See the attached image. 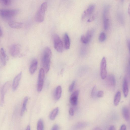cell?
Here are the masks:
<instances>
[{
  "label": "cell",
  "instance_id": "1",
  "mask_svg": "<svg viewBox=\"0 0 130 130\" xmlns=\"http://www.w3.org/2000/svg\"><path fill=\"white\" fill-rule=\"evenodd\" d=\"M52 55V51L48 47H45L43 52L42 62L44 71L46 73L49 72L50 69Z\"/></svg>",
  "mask_w": 130,
  "mask_h": 130
},
{
  "label": "cell",
  "instance_id": "2",
  "mask_svg": "<svg viewBox=\"0 0 130 130\" xmlns=\"http://www.w3.org/2000/svg\"><path fill=\"white\" fill-rule=\"evenodd\" d=\"M48 7L47 4L46 2H44L41 5L38 9L36 16V20L38 22H43L44 19L45 12Z\"/></svg>",
  "mask_w": 130,
  "mask_h": 130
},
{
  "label": "cell",
  "instance_id": "3",
  "mask_svg": "<svg viewBox=\"0 0 130 130\" xmlns=\"http://www.w3.org/2000/svg\"><path fill=\"white\" fill-rule=\"evenodd\" d=\"M19 11L18 9H0V16L5 18H10L18 14Z\"/></svg>",
  "mask_w": 130,
  "mask_h": 130
},
{
  "label": "cell",
  "instance_id": "4",
  "mask_svg": "<svg viewBox=\"0 0 130 130\" xmlns=\"http://www.w3.org/2000/svg\"><path fill=\"white\" fill-rule=\"evenodd\" d=\"M53 41L55 49L58 52L62 53L63 50V45L59 36L57 34L53 35Z\"/></svg>",
  "mask_w": 130,
  "mask_h": 130
},
{
  "label": "cell",
  "instance_id": "5",
  "mask_svg": "<svg viewBox=\"0 0 130 130\" xmlns=\"http://www.w3.org/2000/svg\"><path fill=\"white\" fill-rule=\"evenodd\" d=\"M45 76L44 70L43 69L41 68L39 72L37 86V90L39 92H41L43 88Z\"/></svg>",
  "mask_w": 130,
  "mask_h": 130
},
{
  "label": "cell",
  "instance_id": "6",
  "mask_svg": "<svg viewBox=\"0 0 130 130\" xmlns=\"http://www.w3.org/2000/svg\"><path fill=\"white\" fill-rule=\"evenodd\" d=\"M107 61L106 58H102L100 64V75L101 78L105 79L107 76Z\"/></svg>",
  "mask_w": 130,
  "mask_h": 130
},
{
  "label": "cell",
  "instance_id": "7",
  "mask_svg": "<svg viewBox=\"0 0 130 130\" xmlns=\"http://www.w3.org/2000/svg\"><path fill=\"white\" fill-rule=\"evenodd\" d=\"M21 49V46L19 44L12 45L10 46L9 49L11 55L14 57H18L20 54Z\"/></svg>",
  "mask_w": 130,
  "mask_h": 130
},
{
  "label": "cell",
  "instance_id": "8",
  "mask_svg": "<svg viewBox=\"0 0 130 130\" xmlns=\"http://www.w3.org/2000/svg\"><path fill=\"white\" fill-rule=\"evenodd\" d=\"M11 84L10 81L6 82L2 87L1 92L0 106L2 107L4 103L5 95L10 87Z\"/></svg>",
  "mask_w": 130,
  "mask_h": 130
},
{
  "label": "cell",
  "instance_id": "9",
  "mask_svg": "<svg viewBox=\"0 0 130 130\" xmlns=\"http://www.w3.org/2000/svg\"><path fill=\"white\" fill-rule=\"evenodd\" d=\"M79 93V91L77 90L75 91L71 95L70 99V102L73 106H76L77 105Z\"/></svg>",
  "mask_w": 130,
  "mask_h": 130
},
{
  "label": "cell",
  "instance_id": "10",
  "mask_svg": "<svg viewBox=\"0 0 130 130\" xmlns=\"http://www.w3.org/2000/svg\"><path fill=\"white\" fill-rule=\"evenodd\" d=\"M95 8V5L93 4L90 5L83 12L82 16V19L84 20L86 18L92 13Z\"/></svg>",
  "mask_w": 130,
  "mask_h": 130
},
{
  "label": "cell",
  "instance_id": "11",
  "mask_svg": "<svg viewBox=\"0 0 130 130\" xmlns=\"http://www.w3.org/2000/svg\"><path fill=\"white\" fill-rule=\"evenodd\" d=\"M22 72H20L15 78L12 85V90L15 91L17 89L22 77Z\"/></svg>",
  "mask_w": 130,
  "mask_h": 130
},
{
  "label": "cell",
  "instance_id": "12",
  "mask_svg": "<svg viewBox=\"0 0 130 130\" xmlns=\"http://www.w3.org/2000/svg\"><path fill=\"white\" fill-rule=\"evenodd\" d=\"M108 86L111 88H114L116 85V80L113 74L109 75L107 79Z\"/></svg>",
  "mask_w": 130,
  "mask_h": 130
},
{
  "label": "cell",
  "instance_id": "13",
  "mask_svg": "<svg viewBox=\"0 0 130 130\" xmlns=\"http://www.w3.org/2000/svg\"><path fill=\"white\" fill-rule=\"evenodd\" d=\"M0 57L3 65L5 66L6 64L7 57L4 49L2 48L0 51Z\"/></svg>",
  "mask_w": 130,
  "mask_h": 130
},
{
  "label": "cell",
  "instance_id": "14",
  "mask_svg": "<svg viewBox=\"0 0 130 130\" xmlns=\"http://www.w3.org/2000/svg\"><path fill=\"white\" fill-rule=\"evenodd\" d=\"M122 114L125 120L129 122L130 120V111L129 108L127 107H123L122 109Z\"/></svg>",
  "mask_w": 130,
  "mask_h": 130
},
{
  "label": "cell",
  "instance_id": "15",
  "mask_svg": "<svg viewBox=\"0 0 130 130\" xmlns=\"http://www.w3.org/2000/svg\"><path fill=\"white\" fill-rule=\"evenodd\" d=\"M64 44L65 48L66 50L69 49L70 43L69 37L68 34L65 33L64 36Z\"/></svg>",
  "mask_w": 130,
  "mask_h": 130
},
{
  "label": "cell",
  "instance_id": "16",
  "mask_svg": "<svg viewBox=\"0 0 130 130\" xmlns=\"http://www.w3.org/2000/svg\"><path fill=\"white\" fill-rule=\"evenodd\" d=\"M8 24L10 27L15 29L21 28H22L23 25L22 23L14 21H9Z\"/></svg>",
  "mask_w": 130,
  "mask_h": 130
},
{
  "label": "cell",
  "instance_id": "17",
  "mask_svg": "<svg viewBox=\"0 0 130 130\" xmlns=\"http://www.w3.org/2000/svg\"><path fill=\"white\" fill-rule=\"evenodd\" d=\"M123 91L125 97H127L128 95L129 89L128 81L126 78H125L123 82Z\"/></svg>",
  "mask_w": 130,
  "mask_h": 130
},
{
  "label": "cell",
  "instance_id": "18",
  "mask_svg": "<svg viewBox=\"0 0 130 130\" xmlns=\"http://www.w3.org/2000/svg\"><path fill=\"white\" fill-rule=\"evenodd\" d=\"M38 65V62L36 59H34L32 61L30 68L29 71L31 74L34 73L36 70Z\"/></svg>",
  "mask_w": 130,
  "mask_h": 130
},
{
  "label": "cell",
  "instance_id": "19",
  "mask_svg": "<svg viewBox=\"0 0 130 130\" xmlns=\"http://www.w3.org/2000/svg\"><path fill=\"white\" fill-rule=\"evenodd\" d=\"M94 33V30L93 29H91L88 30L85 36L88 43L91 40Z\"/></svg>",
  "mask_w": 130,
  "mask_h": 130
},
{
  "label": "cell",
  "instance_id": "20",
  "mask_svg": "<svg viewBox=\"0 0 130 130\" xmlns=\"http://www.w3.org/2000/svg\"><path fill=\"white\" fill-rule=\"evenodd\" d=\"M62 93L61 87L59 86L56 88L54 94V97L56 100H58L61 98Z\"/></svg>",
  "mask_w": 130,
  "mask_h": 130
},
{
  "label": "cell",
  "instance_id": "21",
  "mask_svg": "<svg viewBox=\"0 0 130 130\" xmlns=\"http://www.w3.org/2000/svg\"><path fill=\"white\" fill-rule=\"evenodd\" d=\"M121 97V94L120 91L116 94L114 99V103L115 106H118L120 102Z\"/></svg>",
  "mask_w": 130,
  "mask_h": 130
},
{
  "label": "cell",
  "instance_id": "22",
  "mask_svg": "<svg viewBox=\"0 0 130 130\" xmlns=\"http://www.w3.org/2000/svg\"><path fill=\"white\" fill-rule=\"evenodd\" d=\"M59 112V108L57 107L54 109L51 113L49 116L51 120H54L56 118Z\"/></svg>",
  "mask_w": 130,
  "mask_h": 130
},
{
  "label": "cell",
  "instance_id": "23",
  "mask_svg": "<svg viewBox=\"0 0 130 130\" xmlns=\"http://www.w3.org/2000/svg\"><path fill=\"white\" fill-rule=\"evenodd\" d=\"M28 100V98L27 97H25L24 100L23 106L22 107L21 112V115L22 116L26 109V105Z\"/></svg>",
  "mask_w": 130,
  "mask_h": 130
},
{
  "label": "cell",
  "instance_id": "24",
  "mask_svg": "<svg viewBox=\"0 0 130 130\" xmlns=\"http://www.w3.org/2000/svg\"><path fill=\"white\" fill-rule=\"evenodd\" d=\"M44 126L43 121L40 119L38 121L37 126V130H44Z\"/></svg>",
  "mask_w": 130,
  "mask_h": 130
},
{
  "label": "cell",
  "instance_id": "25",
  "mask_svg": "<svg viewBox=\"0 0 130 130\" xmlns=\"http://www.w3.org/2000/svg\"><path fill=\"white\" fill-rule=\"evenodd\" d=\"M103 25L104 29L107 30L109 27V20L108 18H106L103 19Z\"/></svg>",
  "mask_w": 130,
  "mask_h": 130
},
{
  "label": "cell",
  "instance_id": "26",
  "mask_svg": "<svg viewBox=\"0 0 130 130\" xmlns=\"http://www.w3.org/2000/svg\"><path fill=\"white\" fill-rule=\"evenodd\" d=\"M106 39V35L105 33L102 32L101 33L99 37V41L100 42L104 41Z\"/></svg>",
  "mask_w": 130,
  "mask_h": 130
},
{
  "label": "cell",
  "instance_id": "27",
  "mask_svg": "<svg viewBox=\"0 0 130 130\" xmlns=\"http://www.w3.org/2000/svg\"><path fill=\"white\" fill-rule=\"evenodd\" d=\"M11 0H0V3L5 5H10L12 2Z\"/></svg>",
  "mask_w": 130,
  "mask_h": 130
},
{
  "label": "cell",
  "instance_id": "28",
  "mask_svg": "<svg viewBox=\"0 0 130 130\" xmlns=\"http://www.w3.org/2000/svg\"><path fill=\"white\" fill-rule=\"evenodd\" d=\"M75 84V81H74L72 82L69 88V91L70 92H71L72 91Z\"/></svg>",
  "mask_w": 130,
  "mask_h": 130
},
{
  "label": "cell",
  "instance_id": "29",
  "mask_svg": "<svg viewBox=\"0 0 130 130\" xmlns=\"http://www.w3.org/2000/svg\"><path fill=\"white\" fill-rule=\"evenodd\" d=\"M96 90V86H94L93 87L91 92V96L93 98L95 95Z\"/></svg>",
  "mask_w": 130,
  "mask_h": 130
},
{
  "label": "cell",
  "instance_id": "30",
  "mask_svg": "<svg viewBox=\"0 0 130 130\" xmlns=\"http://www.w3.org/2000/svg\"><path fill=\"white\" fill-rule=\"evenodd\" d=\"M104 95V92L103 91L100 90L97 92V97L99 98L102 97Z\"/></svg>",
  "mask_w": 130,
  "mask_h": 130
},
{
  "label": "cell",
  "instance_id": "31",
  "mask_svg": "<svg viewBox=\"0 0 130 130\" xmlns=\"http://www.w3.org/2000/svg\"><path fill=\"white\" fill-rule=\"evenodd\" d=\"M51 130H59V127L57 125H55L52 128Z\"/></svg>",
  "mask_w": 130,
  "mask_h": 130
},
{
  "label": "cell",
  "instance_id": "32",
  "mask_svg": "<svg viewBox=\"0 0 130 130\" xmlns=\"http://www.w3.org/2000/svg\"><path fill=\"white\" fill-rule=\"evenodd\" d=\"M69 113L70 115L72 116L74 115L73 110L72 108H70L69 110Z\"/></svg>",
  "mask_w": 130,
  "mask_h": 130
},
{
  "label": "cell",
  "instance_id": "33",
  "mask_svg": "<svg viewBox=\"0 0 130 130\" xmlns=\"http://www.w3.org/2000/svg\"><path fill=\"white\" fill-rule=\"evenodd\" d=\"M95 18V15H94L92 16V17L90 18H89L87 22H90L91 21H92L94 20Z\"/></svg>",
  "mask_w": 130,
  "mask_h": 130
},
{
  "label": "cell",
  "instance_id": "34",
  "mask_svg": "<svg viewBox=\"0 0 130 130\" xmlns=\"http://www.w3.org/2000/svg\"><path fill=\"white\" fill-rule=\"evenodd\" d=\"M120 130H126V127L125 125H123L121 127Z\"/></svg>",
  "mask_w": 130,
  "mask_h": 130
},
{
  "label": "cell",
  "instance_id": "35",
  "mask_svg": "<svg viewBox=\"0 0 130 130\" xmlns=\"http://www.w3.org/2000/svg\"><path fill=\"white\" fill-rule=\"evenodd\" d=\"M109 130H115V128L114 126H112L110 127Z\"/></svg>",
  "mask_w": 130,
  "mask_h": 130
},
{
  "label": "cell",
  "instance_id": "36",
  "mask_svg": "<svg viewBox=\"0 0 130 130\" xmlns=\"http://www.w3.org/2000/svg\"><path fill=\"white\" fill-rule=\"evenodd\" d=\"M2 31L1 29V27L0 26V36H2Z\"/></svg>",
  "mask_w": 130,
  "mask_h": 130
},
{
  "label": "cell",
  "instance_id": "37",
  "mask_svg": "<svg viewBox=\"0 0 130 130\" xmlns=\"http://www.w3.org/2000/svg\"><path fill=\"white\" fill-rule=\"evenodd\" d=\"M130 43L129 39H128L127 41V45L129 49L130 48Z\"/></svg>",
  "mask_w": 130,
  "mask_h": 130
},
{
  "label": "cell",
  "instance_id": "38",
  "mask_svg": "<svg viewBox=\"0 0 130 130\" xmlns=\"http://www.w3.org/2000/svg\"><path fill=\"white\" fill-rule=\"evenodd\" d=\"M93 130H102L101 129L98 127H95Z\"/></svg>",
  "mask_w": 130,
  "mask_h": 130
},
{
  "label": "cell",
  "instance_id": "39",
  "mask_svg": "<svg viewBox=\"0 0 130 130\" xmlns=\"http://www.w3.org/2000/svg\"><path fill=\"white\" fill-rule=\"evenodd\" d=\"M26 130H31L30 127V126H28Z\"/></svg>",
  "mask_w": 130,
  "mask_h": 130
},
{
  "label": "cell",
  "instance_id": "40",
  "mask_svg": "<svg viewBox=\"0 0 130 130\" xmlns=\"http://www.w3.org/2000/svg\"><path fill=\"white\" fill-rule=\"evenodd\" d=\"M128 12L129 13V14H130V5L129 6V7H128Z\"/></svg>",
  "mask_w": 130,
  "mask_h": 130
}]
</instances>
